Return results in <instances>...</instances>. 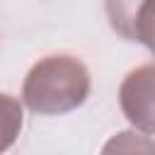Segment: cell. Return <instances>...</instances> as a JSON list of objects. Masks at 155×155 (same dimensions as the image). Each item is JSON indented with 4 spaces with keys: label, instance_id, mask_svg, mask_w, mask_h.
<instances>
[{
    "label": "cell",
    "instance_id": "1",
    "mask_svg": "<svg viewBox=\"0 0 155 155\" xmlns=\"http://www.w3.org/2000/svg\"><path fill=\"white\" fill-rule=\"evenodd\" d=\"M90 70L70 53H51L36 61L22 82V102L34 114L58 116L85 104L90 97Z\"/></svg>",
    "mask_w": 155,
    "mask_h": 155
},
{
    "label": "cell",
    "instance_id": "2",
    "mask_svg": "<svg viewBox=\"0 0 155 155\" xmlns=\"http://www.w3.org/2000/svg\"><path fill=\"white\" fill-rule=\"evenodd\" d=\"M119 107L136 131L155 133V63L126 73L119 87Z\"/></svg>",
    "mask_w": 155,
    "mask_h": 155
},
{
    "label": "cell",
    "instance_id": "3",
    "mask_svg": "<svg viewBox=\"0 0 155 155\" xmlns=\"http://www.w3.org/2000/svg\"><path fill=\"white\" fill-rule=\"evenodd\" d=\"M145 0H104L109 27L126 41H136V19Z\"/></svg>",
    "mask_w": 155,
    "mask_h": 155
},
{
    "label": "cell",
    "instance_id": "4",
    "mask_svg": "<svg viewBox=\"0 0 155 155\" xmlns=\"http://www.w3.org/2000/svg\"><path fill=\"white\" fill-rule=\"evenodd\" d=\"M24 126V111H22V102L12 94L0 92V155L7 153Z\"/></svg>",
    "mask_w": 155,
    "mask_h": 155
},
{
    "label": "cell",
    "instance_id": "5",
    "mask_svg": "<svg viewBox=\"0 0 155 155\" xmlns=\"http://www.w3.org/2000/svg\"><path fill=\"white\" fill-rule=\"evenodd\" d=\"M102 155H155V140L136 128L119 131L104 143Z\"/></svg>",
    "mask_w": 155,
    "mask_h": 155
},
{
    "label": "cell",
    "instance_id": "6",
    "mask_svg": "<svg viewBox=\"0 0 155 155\" xmlns=\"http://www.w3.org/2000/svg\"><path fill=\"white\" fill-rule=\"evenodd\" d=\"M136 41L155 56V0H145L136 19Z\"/></svg>",
    "mask_w": 155,
    "mask_h": 155
}]
</instances>
